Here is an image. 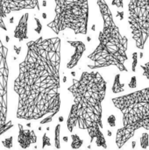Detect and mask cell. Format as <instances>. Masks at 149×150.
Listing matches in <instances>:
<instances>
[{
	"mask_svg": "<svg viewBox=\"0 0 149 150\" xmlns=\"http://www.w3.org/2000/svg\"><path fill=\"white\" fill-rule=\"evenodd\" d=\"M138 65V53L133 52V64H132V71L136 72V68Z\"/></svg>",
	"mask_w": 149,
	"mask_h": 150,
	"instance_id": "16",
	"label": "cell"
},
{
	"mask_svg": "<svg viewBox=\"0 0 149 150\" xmlns=\"http://www.w3.org/2000/svg\"><path fill=\"white\" fill-rule=\"evenodd\" d=\"M112 101L123 114V127L116 134L117 147L121 149L138 129L149 130V87L113 98Z\"/></svg>",
	"mask_w": 149,
	"mask_h": 150,
	"instance_id": "4",
	"label": "cell"
},
{
	"mask_svg": "<svg viewBox=\"0 0 149 150\" xmlns=\"http://www.w3.org/2000/svg\"><path fill=\"white\" fill-rule=\"evenodd\" d=\"M13 90L18 95L16 117L24 120L52 121L61 109V47L59 37L42 36L26 44Z\"/></svg>",
	"mask_w": 149,
	"mask_h": 150,
	"instance_id": "1",
	"label": "cell"
},
{
	"mask_svg": "<svg viewBox=\"0 0 149 150\" xmlns=\"http://www.w3.org/2000/svg\"><path fill=\"white\" fill-rule=\"evenodd\" d=\"M107 122L112 127H115L116 126V117L114 115H110L107 119Z\"/></svg>",
	"mask_w": 149,
	"mask_h": 150,
	"instance_id": "19",
	"label": "cell"
},
{
	"mask_svg": "<svg viewBox=\"0 0 149 150\" xmlns=\"http://www.w3.org/2000/svg\"><path fill=\"white\" fill-rule=\"evenodd\" d=\"M60 133H61V124H58L55 127V132H54V144L56 149L61 148V142H60Z\"/></svg>",
	"mask_w": 149,
	"mask_h": 150,
	"instance_id": "14",
	"label": "cell"
},
{
	"mask_svg": "<svg viewBox=\"0 0 149 150\" xmlns=\"http://www.w3.org/2000/svg\"><path fill=\"white\" fill-rule=\"evenodd\" d=\"M8 52V47L3 43L0 38V136L13 127L12 121L7 120L9 80Z\"/></svg>",
	"mask_w": 149,
	"mask_h": 150,
	"instance_id": "7",
	"label": "cell"
},
{
	"mask_svg": "<svg viewBox=\"0 0 149 150\" xmlns=\"http://www.w3.org/2000/svg\"><path fill=\"white\" fill-rule=\"evenodd\" d=\"M128 24L137 48L143 50L149 38V0H130Z\"/></svg>",
	"mask_w": 149,
	"mask_h": 150,
	"instance_id": "6",
	"label": "cell"
},
{
	"mask_svg": "<svg viewBox=\"0 0 149 150\" xmlns=\"http://www.w3.org/2000/svg\"><path fill=\"white\" fill-rule=\"evenodd\" d=\"M135 146H136V142H132V149H135Z\"/></svg>",
	"mask_w": 149,
	"mask_h": 150,
	"instance_id": "24",
	"label": "cell"
},
{
	"mask_svg": "<svg viewBox=\"0 0 149 150\" xmlns=\"http://www.w3.org/2000/svg\"><path fill=\"white\" fill-rule=\"evenodd\" d=\"M107 134H108V136H110V137L112 136V132H111V131L108 130V131H107Z\"/></svg>",
	"mask_w": 149,
	"mask_h": 150,
	"instance_id": "26",
	"label": "cell"
},
{
	"mask_svg": "<svg viewBox=\"0 0 149 150\" xmlns=\"http://www.w3.org/2000/svg\"><path fill=\"white\" fill-rule=\"evenodd\" d=\"M141 67L143 69V76L149 80V62L145 63V65H141Z\"/></svg>",
	"mask_w": 149,
	"mask_h": 150,
	"instance_id": "18",
	"label": "cell"
},
{
	"mask_svg": "<svg viewBox=\"0 0 149 150\" xmlns=\"http://www.w3.org/2000/svg\"><path fill=\"white\" fill-rule=\"evenodd\" d=\"M12 140H13V138H12V136H10L9 138H6V139H4L3 142H2V144L6 148V149H11L12 148Z\"/></svg>",
	"mask_w": 149,
	"mask_h": 150,
	"instance_id": "17",
	"label": "cell"
},
{
	"mask_svg": "<svg viewBox=\"0 0 149 150\" xmlns=\"http://www.w3.org/2000/svg\"><path fill=\"white\" fill-rule=\"evenodd\" d=\"M141 146L143 149H147L149 146V135L148 133H143L141 137Z\"/></svg>",
	"mask_w": 149,
	"mask_h": 150,
	"instance_id": "15",
	"label": "cell"
},
{
	"mask_svg": "<svg viewBox=\"0 0 149 150\" xmlns=\"http://www.w3.org/2000/svg\"><path fill=\"white\" fill-rule=\"evenodd\" d=\"M88 23L89 0H54V16L47 25L56 34L70 30L85 35Z\"/></svg>",
	"mask_w": 149,
	"mask_h": 150,
	"instance_id": "5",
	"label": "cell"
},
{
	"mask_svg": "<svg viewBox=\"0 0 149 150\" xmlns=\"http://www.w3.org/2000/svg\"><path fill=\"white\" fill-rule=\"evenodd\" d=\"M97 4L104 24L103 29L98 34V45L88 55V59L93 64H89L88 67L91 69H97L115 66L119 71L128 72L125 65L128 60L126 54L128 40L120 33L105 0H97Z\"/></svg>",
	"mask_w": 149,
	"mask_h": 150,
	"instance_id": "3",
	"label": "cell"
},
{
	"mask_svg": "<svg viewBox=\"0 0 149 150\" xmlns=\"http://www.w3.org/2000/svg\"><path fill=\"white\" fill-rule=\"evenodd\" d=\"M72 138V143H71V148L72 149H80L83 143V141L80 139V137L76 134H73L71 136Z\"/></svg>",
	"mask_w": 149,
	"mask_h": 150,
	"instance_id": "13",
	"label": "cell"
},
{
	"mask_svg": "<svg viewBox=\"0 0 149 150\" xmlns=\"http://www.w3.org/2000/svg\"><path fill=\"white\" fill-rule=\"evenodd\" d=\"M117 17H119V19L122 21V20L124 19V11H117Z\"/></svg>",
	"mask_w": 149,
	"mask_h": 150,
	"instance_id": "23",
	"label": "cell"
},
{
	"mask_svg": "<svg viewBox=\"0 0 149 150\" xmlns=\"http://www.w3.org/2000/svg\"><path fill=\"white\" fill-rule=\"evenodd\" d=\"M34 9L40 11L39 0H0V28L7 31L4 20L9 14L22 10Z\"/></svg>",
	"mask_w": 149,
	"mask_h": 150,
	"instance_id": "8",
	"label": "cell"
},
{
	"mask_svg": "<svg viewBox=\"0 0 149 150\" xmlns=\"http://www.w3.org/2000/svg\"><path fill=\"white\" fill-rule=\"evenodd\" d=\"M18 142L22 149H27L32 144L37 143V136L33 130L25 129L21 124H18Z\"/></svg>",
	"mask_w": 149,
	"mask_h": 150,
	"instance_id": "9",
	"label": "cell"
},
{
	"mask_svg": "<svg viewBox=\"0 0 149 150\" xmlns=\"http://www.w3.org/2000/svg\"><path fill=\"white\" fill-rule=\"evenodd\" d=\"M42 148H45L46 146H50L51 143H50V139L47 136V134L45 133L44 134V136H43V139H42Z\"/></svg>",
	"mask_w": 149,
	"mask_h": 150,
	"instance_id": "21",
	"label": "cell"
},
{
	"mask_svg": "<svg viewBox=\"0 0 149 150\" xmlns=\"http://www.w3.org/2000/svg\"><path fill=\"white\" fill-rule=\"evenodd\" d=\"M28 19H29V13L25 12L20 18L17 26L14 30V38L17 39L19 42H22L24 40L28 38L27 35V27H28Z\"/></svg>",
	"mask_w": 149,
	"mask_h": 150,
	"instance_id": "11",
	"label": "cell"
},
{
	"mask_svg": "<svg viewBox=\"0 0 149 150\" xmlns=\"http://www.w3.org/2000/svg\"><path fill=\"white\" fill-rule=\"evenodd\" d=\"M63 140L67 142H68V137H63Z\"/></svg>",
	"mask_w": 149,
	"mask_h": 150,
	"instance_id": "27",
	"label": "cell"
},
{
	"mask_svg": "<svg viewBox=\"0 0 149 150\" xmlns=\"http://www.w3.org/2000/svg\"><path fill=\"white\" fill-rule=\"evenodd\" d=\"M106 81L99 72H83L79 79L74 78L68 91L72 94L74 102L71 105L67 127L70 133L78 127L86 130L90 143L107 149L106 140L102 132L103 107L102 103L106 95Z\"/></svg>",
	"mask_w": 149,
	"mask_h": 150,
	"instance_id": "2",
	"label": "cell"
},
{
	"mask_svg": "<svg viewBox=\"0 0 149 150\" xmlns=\"http://www.w3.org/2000/svg\"><path fill=\"white\" fill-rule=\"evenodd\" d=\"M113 93H120L125 91V83H121L120 82V74H117L114 78V83L112 88Z\"/></svg>",
	"mask_w": 149,
	"mask_h": 150,
	"instance_id": "12",
	"label": "cell"
},
{
	"mask_svg": "<svg viewBox=\"0 0 149 150\" xmlns=\"http://www.w3.org/2000/svg\"><path fill=\"white\" fill-rule=\"evenodd\" d=\"M143 56H144V54H143L142 52H141V53H140V58L141 59V58H143Z\"/></svg>",
	"mask_w": 149,
	"mask_h": 150,
	"instance_id": "25",
	"label": "cell"
},
{
	"mask_svg": "<svg viewBox=\"0 0 149 150\" xmlns=\"http://www.w3.org/2000/svg\"><path fill=\"white\" fill-rule=\"evenodd\" d=\"M67 42L70 45V47H74V49H75L73 55L71 56L69 62L67 64V68L71 69L78 64L80 59L82 58V56L86 49V47H85V44L80 40H68Z\"/></svg>",
	"mask_w": 149,
	"mask_h": 150,
	"instance_id": "10",
	"label": "cell"
},
{
	"mask_svg": "<svg viewBox=\"0 0 149 150\" xmlns=\"http://www.w3.org/2000/svg\"><path fill=\"white\" fill-rule=\"evenodd\" d=\"M136 79H137L136 76H133V77L131 78V81H130V83H129V84H128L129 88L134 89V88L137 87V80H136Z\"/></svg>",
	"mask_w": 149,
	"mask_h": 150,
	"instance_id": "22",
	"label": "cell"
},
{
	"mask_svg": "<svg viewBox=\"0 0 149 150\" xmlns=\"http://www.w3.org/2000/svg\"><path fill=\"white\" fill-rule=\"evenodd\" d=\"M112 4L116 6L117 8H119V9H123L124 8L123 0H112Z\"/></svg>",
	"mask_w": 149,
	"mask_h": 150,
	"instance_id": "20",
	"label": "cell"
}]
</instances>
